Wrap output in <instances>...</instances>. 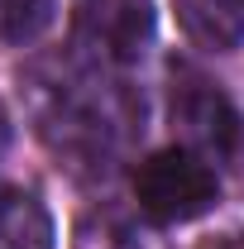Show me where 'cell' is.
I'll return each mask as SVG.
<instances>
[{"label": "cell", "instance_id": "6da1fadb", "mask_svg": "<svg viewBox=\"0 0 244 249\" xmlns=\"http://www.w3.org/2000/svg\"><path fill=\"white\" fill-rule=\"evenodd\" d=\"M105 72H82V77H58L43 82V101H38V134L53 144V154L67 158L72 168H105L124 139L120 110L105 101Z\"/></svg>", "mask_w": 244, "mask_h": 249}, {"label": "cell", "instance_id": "7a4b0ae2", "mask_svg": "<svg viewBox=\"0 0 244 249\" xmlns=\"http://www.w3.org/2000/svg\"><path fill=\"white\" fill-rule=\"evenodd\" d=\"M134 201L153 225H187L220 201V173L206 154L168 144L134 168Z\"/></svg>", "mask_w": 244, "mask_h": 249}, {"label": "cell", "instance_id": "3957f363", "mask_svg": "<svg viewBox=\"0 0 244 249\" xmlns=\"http://www.w3.org/2000/svg\"><path fill=\"white\" fill-rule=\"evenodd\" d=\"M173 124H182L187 149L206 154L211 163L244 168V115L206 72L173 62Z\"/></svg>", "mask_w": 244, "mask_h": 249}, {"label": "cell", "instance_id": "277c9868", "mask_svg": "<svg viewBox=\"0 0 244 249\" xmlns=\"http://www.w3.org/2000/svg\"><path fill=\"white\" fill-rule=\"evenodd\" d=\"M153 43V0H82L72 15V48L91 72H120Z\"/></svg>", "mask_w": 244, "mask_h": 249}, {"label": "cell", "instance_id": "5b68a950", "mask_svg": "<svg viewBox=\"0 0 244 249\" xmlns=\"http://www.w3.org/2000/svg\"><path fill=\"white\" fill-rule=\"evenodd\" d=\"M182 34L206 53H235L244 43V0H173Z\"/></svg>", "mask_w": 244, "mask_h": 249}, {"label": "cell", "instance_id": "8992f818", "mask_svg": "<svg viewBox=\"0 0 244 249\" xmlns=\"http://www.w3.org/2000/svg\"><path fill=\"white\" fill-rule=\"evenodd\" d=\"M53 216L48 206L24 192V187H5L0 192V249H53Z\"/></svg>", "mask_w": 244, "mask_h": 249}, {"label": "cell", "instance_id": "52a82bcc", "mask_svg": "<svg viewBox=\"0 0 244 249\" xmlns=\"http://www.w3.org/2000/svg\"><path fill=\"white\" fill-rule=\"evenodd\" d=\"M72 249H163V240L134 216H124L115 206H96L77 220Z\"/></svg>", "mask_w": 244, "mask_h": 249}, {"label": "cell", "instance_id": "ba28073f", "mask_svg": "<svg viewBox=\"0 0 244 249\" xmlns=\"http://www.w3.org/2000/svg\"><path fill=\"white\" fill-rule=\"evenodd\" d=\"M53 19H58L53 0H0V43L5 48L38 43L43 34L53 29Z\"/></svg>", "mask_w": 244, "mask_h": 249}, {"label": "cell", "instance_id": "9c48e42d", "mask_svg": "<svg viewBox=\"0 0 244 249\" xmlns=\"http://www.w3.org/2000/svg\"><path fill=\"white\" fill-rule=\"evenodd\" d=\"M10 139H15V124H10V110L0 106V158L10 154Z\"/></svg>", "mask_w": 244, "mask_h": 249}]
</instances>
